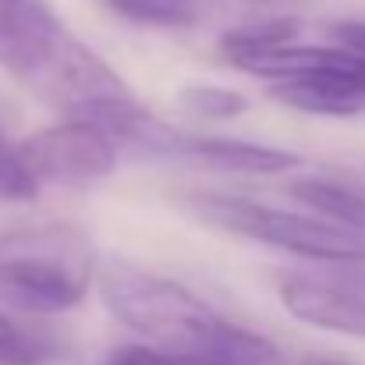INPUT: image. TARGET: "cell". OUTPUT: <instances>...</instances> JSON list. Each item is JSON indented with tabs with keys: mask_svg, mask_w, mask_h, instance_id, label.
I'll list each match as a JSON object with an SVG mask.
<instances>
[{
	"mask_svg": "<svg viewBox=\"0 0 365 365\" xmlns=\"http://www.w3.org/2000/svg\"><path fill=\"white\" fill-rule=\"evenodd\" d=\"M0 68L68 118H89L107 128L138 107L118 71L75 36L46 0L0 4Z\"/></svg>",
	"mask_w": 365,
	"mask_h": 365,
	"instance_id": "cell-1",
	"label": "cell"
},
{
	"mask_svg": "<svg viewBox=\"0 0 365 365\" xmlns=\"http://www.w3.org/2000/svg\"><path fill=\"white\" fill-rule=\"evenodd\" d=\"M305 365H348V362H341V359H309Z\"/></svg>",
	"mask_w": 365,
	"mask_h": 365,
	"instance_id": "cell-16",
	"label": "cell"
},
{
	"mask_svg": "<svg viewBox=\"0 0 365 365\" xmlns=\"http://www.w3.org/2000/svg\"><path fill=\"white\" fill-rule=\"evenodd\" d=\"M110 365H224L213 355H199V351H167V348H124L114 355Z\"/></svg>",
	"mask_w": 365,
	"mask_h": 365,
	"instance_id": "cell-13",
	"label": "cell"
},
{
	"mask_svg": "<svg viewBox=\"0 0 365 365\" xmlns=\"http://www.w3.org/2000/svg\"><path fill=\"white\" fill-rule=\"evenodd\" d=\"M181 107L195 118H206V121H231L245 114L248 100L235 89H224V86H188L181 89Z\"/></svg>",
	"mask_w": 365,
	"mask_h": 365,
	"instance_id": "cell-10",
	"label": "cell"
},
{
	"mask_svg": "<svg viewBox=\"0 0 365 365\" xmlns=\"http://www.w3.org/2000/svg\"><path fill=\"white\" fill-rule=\"evenodd\" d=\"M39 192V178L29 170L18 145H11L0 131V199L4 202H29Z\"/></svg>",
	"mask_w": 365,
	"mask_h": 365,
	"instance_id": "cell-11",
	"label": "cell"
},
{
	"mask_svg": "<svg viewBox=\"0 0 365 365\" xmlns=\"http://www.w3.org/2000/svg\"><path fill=\"white\" fill-rule=\"evenodd\" d=\"M107 7L135 25L156 29H188L202 18V0H107Z\"/></svg>",
	"mask_w": 365,
	"mask_h": 365,
	"instance_id": "cell-9",
	"label": "cell"
},
{
	"mask_svg": "<svg viewBox=\"0 0 365 365\" xmlns=\"http://www.w3.org/2000/svg\"><path fill=\"white\" fill-rule=\"evenodd\" d=\"M330 36H334V43H341V46L365 57V21H341V25L330 29Z\"/></svg>",
	"mask_w": 365,
	"mask_h": 365,
	"instance_id": "cell-14",
	"label": "cell"
},
{
	"mask_svg": "<svg viewBox=\"0 0 365 365\" xmlns=\"http://www.w3.org/2000/svg\"><path fill=\"white\" fill-rule=\"evenodd\" d=\"M96 269V252L82 227L36 224L0 231V302L25 316L75 309Z\"/></svg>",
	"mask_w": 365,
	"mask_h": 365,
	"instance_id": "cell-2",
	"label": "cell"
},
{
	"mask_svg": "<svg viewBox=\"0 0 365 365\" xmlns=\"http://www.w3.org/2000/svg\"><path fill=\"white\" fill-rule=\"evenodd\" d=\"M0 4H4V0H0Z\"/></svg>",
	"mask_w": 365,
	"mask_h": 365,
	"instance_id": "cell-17",
	"label": "cell"
},
{
	"mask_svg": "<svg viewBox=\"0 0 365 365\" xmlns=\"http://www.w3.org/2000/svg\"><path fill=\"white\" fill-rule=\"evenodd\" d=\"M298 36V21L294 18H266V21H252L235 32L224 36V53L235 50H255V46H273V43H291Z\"/></svg>",
	"mask_w": 365,
	"mask_h": 365,
	"instance_id": "cell-12",
	"label": "cell"
},
{
	"mask_svg": "<svg viewBox=\"0 0 365 365\" xmlns=\"http://www.w3.org/2000/svg\"><path fill=\"white\" fill-rule=\"evenodd\" d=\"M18 149L29 170L50 185H93L118 167L114 135L89 118H71L64 124L43 128Z\"/></svg>",
	"mask_w": 365,
	"mask_h": 365,
	"instance_id": "cell-5",
	"label": "cell"
},
{
	"mask_svg": "<svg viewBox=\"0 0 365 365\" xmlns=\"http://www.w3.org/2000/svg\"><path fill=\"white\" fill-rule=\"evenodd\" d=\"M291 195L298 202L312 206L316 213L365 235V192H359V188L341 185V181H327V178H302V181H291Z\"/></svg>",
	"mask_w": 365,
	"mask_h": 365,
	"instance_id": "cell-8",
	"label": "cell"
},
{
	"mask_svg": "<svg viewBox=\"0 0 365 365\" xmlns=\"http://www.w3.org/2000/svg\"><path fill=\"white\" fill-rule=\"evenodd\" d=\"M280 302L294 319H302L309 327L365 341V294L355 291L351 284L287 277V280H280Z\"/></svg>",
	"mask_w": 365,
	"mask_h": 365,
	"instance_id": "cell-6",
	"label": "cell"
},
{
	"mask_svg": "<svg viewBox=\"0 0 365 365\" xmlns=\"http://www.w3.org/2000/svg\"><path fill=\"white\" fill-rule=\"evenodd\" d=\"M14 330H18V327H14V323H7V319H4V316H0V351H4V348H7V341H11V337H14Z\"/></svg>",
	"mask_w": 365,
	"mask_h": 365,
	"instance_id": "cell-15",
	"label": "cell"
},
{
	"mask_svg": "<svg viewBox=\"0 0 365 365\" xmlns=\"http://www.w3.org/2000/svg\"><path fill=\"white\" fill-rule=\"evenodd\" d=\"M181 160H195L202 167L227 170V174H284V170H291V167L302 163L287 149L255 145V142H242V138L188 135V131L181 138Z\"/></svg>",
	"mask_w": 365,
	"mask_h": 365,
	"instance_id": "cell-7",
	"label": "cell"
},
{
	"mask_svg": "<svg viewBox=\"0 0 365 365\" xmlns=\"http://www.w3.org/2000/svg\"><path fill=\"white\" fill-rule=\"evenodd\" d=\"M188 206L202 224L220 227L238 238L266 242L273 248H287L294 255L319 259V262H341V266L365 262V235L330 220V217L319 220V217L284 213V210H273L262 202L224 199V195H195Z\"/></svg>",
	"mask_w": 365,
	"mask_h": 365,
	"instance_id": "cell-4",
	"label": "cell"
},
{
	"mask_svg": "<svg viewBox=\"0 0 365 365\" xmlns=\"http://www.w3.org/2000/svg\"><path fill=\"white\" fill-rule=\"evenodd\" d=\"M100 294L124 327L142 334L153 348L217 355L231 330V319L213 312L188 287L153 273L114 269L100 280Z\"/></svg>",
	"mask_w": 365,
	"mask_h": 365,
	"instance_id": "cell-3",
	"label": "cell"
}]
</instances>
